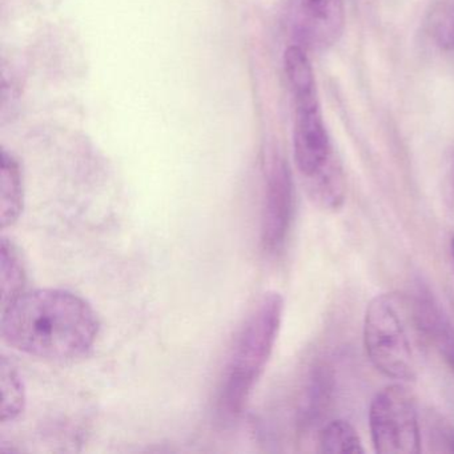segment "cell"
Returning <instances> with one entry per match:
<instances>
[{
  "mask_svg": "<svg viewBox=\"0 0 454 454\" xmlns=\"http://www.w3.org/2000/svg\"><path fill=\"white\" fill-rule=\"evenodd\" d=\"M432 26L435 42L442 49H454V0L435 14Z\"/></svg>",
  "mask_w": 454,
  "mask_h": 454,
  "instance_id": "5bb4252c",
  "label": "cell"
},
{
  "mask_svg": "<svg viewBox=\"0 0 454 454\" xmlns=\"http://www.w3.org/2000/svg\"><path fill=\"white\" fill-rule=\"evenodd\" d=\"M450 249H451V257H453V264H454V238L451 239Z\"/></svg>",
  "mask_w": 454,
  "mask_h": 454,
  "instance_id": "2e32d148",
  "label": "cell"
},
{
  "mask_svg": "<svg viewBox=\"0 0 454 454\" xmlns=\"http://www.w3.org/2000/svg\"><path fill=\"white\" fill-rule=\"evenodd\" d=\"M0 421L6 424L17 419L26 408V387L22 374L6 357L0 360Z\"/></svg>",
  "mask_w": 454,
  "mask_h": 454,
  "instance_id": "8fae6325",
  "label": "cell"
},
{
  "mask_svg": "<svg viewBox=\"0 0 454 454\" xmlns=\"http://www.w3.org/2000/svg\"><path fill=\"white\" fill-rule=\"evenodd\" d=\"M294 155L300 174L313 179L334 160L331 140L324 123L318 95L294 99Z\"/></svg>",
  "mask_w": 454,
  "mask_h": 454,
  "instance_id": "5b68a950",
  "label": "cell"
},
{
  "mask_svg": "<svg viewBox=\"0 0 454 454\" xmlns=\"http://www.w3.org/2000/svg\"><path fill=\"white\" fill-rule=\"evenodd\" d=\"M294 182L288 164L272 155L265 164L264 207L262 244L268 254L280 251L286 243L294 216Z\"/></svg>",
  "mask_w": 454,
  "mask_h": 454,
  "instance_id": "8992f818",
  "label": "cell"
},
{
  "mask_svg": "<svg viewBox=\"0 0 454 454\" xmlns=\"http://www.w3.org/2000/svg\"><path fill=\"white\" fill-rule=\"evenodd\" d=\"M427 294H419L416 301L417 324L454 371V326L440 305Z\"/></svg>",
  "mask_w": 454,
  "mask_h": 454,
  "instance_id": "ba28073f",
  "label": "cell"
},
{
  "mask_svg": "<svg viewBox=\"0 0 454 454\" xmlns=\"http://www.w3.org/2000/svg\"><path fill=\"white\" fill-rule=\"evenodd\" d=\"M374 450L380 454H419L421 429L416 400L403 382L377 393L369 409Z\"/></svg>",
  "mask_w": 454,
  "mask_h": 454,
  "instance_id": "277c9868",
  "label": "cell"
},
{
  "mask_svg": "<svg viewBox=\"0 0 454 454\" xmlns=\"http://www.w3.org/2000/svg\"><path fill=\"white\" fill-rule=\"evenodd\" d=\"M430 434L434 435L435 443L442 446L441 450L454 453V429L449 425L438 424Z\"/></svg>",
  "mask_w": 454,
  "mask_h": 454,
  "instance_id": "9a60e30c",
  "label": "cell"
},
{
  "mask_svg": "<svg viewBox=\"0 0 454 454\" xmlns=\"http://www.w3.org/2000/svg\"><path fill=\"white\" fill-rule=\"evenodd\" d=\"M26 267L18 247L9 239L2 238L0 248V294L2 307H7L23 294Z\"/></svg>",
  "mask_w": 454,
  "mask_h": 454,
  "instance_id": "30bf717a",
  "label": "cell"
},
{
  "mask_svg": "<svg viewBox=\"0 0 454 454\" xmlns=\"http://www.w3.org/2000/svg\"><path fill=\"white\" fill-rule=\"evenodd\" d=\"M320 450L329 454L365 453L363 441L350 422L334 419L320 433Z\"/></svg>",
  "mask_w": 454,
  "mask_h": 454,
  "instance_id": "4fadbf2b",
  "label": "cell"
},
{
  "mask_svg": "<svg viewBox=\"0 0 454 454\" xmlns=\"http://www.w3.org/2000/svg\"><path fill=\"white\" fill-rule=\"evenodd\" d=\"M364 347L374 368L387 379H417L419 361L405 310L395 294L374 296L364 316Z\"/></svg>",
  "mask_w": 454,
  "mask_h": 454,
  "instance_id": "3957f363",
  "label": "cell"
},
{
  "mask_svg": "<svg viewBox=\"0 0 454 454\" xmlns=\"http://www.w3.org/2000/svg\"><path fill=\"white\" fill-rule=\"evenodd\" d=\"M283 313V296L278 292H268L247 318L228 358L220 387L219 406L224 416H236L246 405L272 356Z\"/></svg>",
  "mask_w": 454,
  "mask_h": 454,
  "instance_id": "7a4b0ae2",
  "label": "cell"
},
{
  "mask_svg": "<svg viewBox=\"0 0 454 454\" xmlns=\"http://www.w3.org/2000/svg\"><path fill=\"white\" fill-rule=\"evenodd\" d=\"M294 12L297 36L310 49H329L344 33L342 0H294Z\"/></svg>",
  "mask_w": 454,
  "mask_h": 454,
  "instance_id": "52a82bcc",
  "label": "cell"
},
{
  "mask_svg": "<svg viewBox=\"0 0 454 454\" xmlns=\"http://www.w3.org/2000/svg\"><path fill=\"white\" fill-rule=\"evenodd\" d=\"M23 211V176L20 161L14 155L2 153L0 174V223L2 228L10 227L20 219Z\"/></svg>",
  "mask_w": 454,
  "mask_h": 454,
  "instance_id": "9c48e42d",
  "label": "cell"
},
{
  "mask_svg": "<svg viewBox=\"0 0 454 454\" xmlns=\"http://www.w3.org/2000/svg\"><path fill=\"white\" fill-rule=\"evenodd\" d=\"M284 71H286V81H288L294 99L317 94L312 63L301 46L294 44L286 50Z\"/></svg>",
  "mask_w": 454,
  "mask_h": 454,
  "instance_id": "7c38bea8",
  "label": "cell"
},
{
  "mask_svg": "<svg viewBox=\"0 0 454 454\" xmlns=\"http://www.w3.org/2000/svg\"><path fill=\"white\" fill-rule=\"evenodd\" d=\"M99 333L86 300L63 289L23 292L4 308L2 336L20 352L66 361L86 355Z\"/></svg>",
  "mask_w": 454,
  "mask_h": 454,
  "instance_id": "6da1fadb",
  "label": "cell"
}]
</instances>
